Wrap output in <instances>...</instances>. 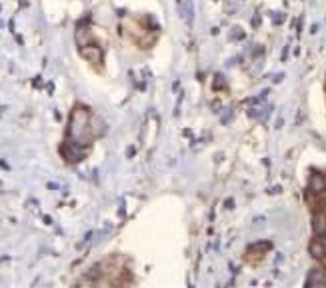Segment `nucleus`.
I'll use <instances>...</instances> for the list:
<instances>
[{
    "label": "nucleus",
    "instance_id": "obj_5",
    "mask_svg": "<svg viewBox=\"0 0 326 288\" xmlns=\"http://www.w3.org/2000/svg\"><path fill=\"white\" fill-rule=\"evenodd\" d=\"M312 228H314V232L316 234H320V236H324V230H326V214H314V218H312Z\"/></svg>",
    "mask_w": 326,
    "mask_h": 288
},
{
    "label": "nucleus",
    "instance_id": "obj_7",
    "mask_svg": "<svg viewBox=\"0 0 326 288\" xmlns=\"http://www.w3.org/2000/svg\"><path fill=\"white\" fill-rule=\"evenodd\" d=\"M214 80H216V82H214V86H216V88H222V86H224V78H222V76H218V74H216V76H214Z\"/></svg>",
    "mask_w": 326,
    "mask_h": 288
},
{
    "label": "nucleus",
    "instance_id": "obj_1",
    "mask_svg": "<svg viewBox=\"0 0 326 288\" xmlns=\"http://www.w3.org/2000/svg\"><path fill=\"white\" fill-rule=\"evenodd\" d=\"M68 136L72 138L74 144L86 146L90 142V116L84 108H76L72 112L70 126H68Z\"/></svg>",
    "mask_w": 326,
    "mask_h": 288
},
{
    "label": "nucleus",
    "instance_id": "obj_3",
    "mask_svg": "<svg viewBox=\"0 0 326 288\" xmlns=\"http://www.w3.org/2000/svg\"><path fill=\"white\" fill-rule=\"evenodd\" d=\"M306 286H326V274L318 268L310 270L308 278H306Z\"/></svg>",
    "mask_w": 326,
    "mask_h": 288
},
{
    "label": "nucleus",
    "instance_id": "obj_9",
    "mask_svg": "<svg viewBox=\"0 0 326 288\" xmlns=\"http://www.w3.org/2000/svg\"><path fill=\"white\" fill-rule=\"evenodd\" d=\"M324 236H326V230H324Z\"/></svg>",
    "mask_w": 326,
    "mask_h": 288
},
{
    "label": "nucleus",
    "instance_id": "obj_8",
    "mask_svg": "<svg viewBox=\"0 0 326 288\" xmlns=\"http://www.w3.org/2000/svg\"><path fill=\"white\" fill-rule=\"evenodd\" d=\"M322 202H324V206H326V190H322Z\"/></svg>",
    "mask_w": 326,
    "mask_h": 288
},
{
    "label": "nucleus",
    "instance_id": "obj_4",
    "mask_svg": "<svg viewBox=\"0 0 326 288\" xmlns=\"http://www.w3.org/2000/svg\"><path fill=\"white\" fill-rule=\"evenodd\" d=\"M308 250L314 258H324L326 256V240H312L310 246H308Z\"/></svg>",
    "mask_w": 326,
    "mask_h": 288
},
{
    "label": "nucleus",
    "instance_id": "obj_2",
    "mask_svg": "<svg viewBox=\"0 0 326 288\" xmlns=\"http://www.w3.org/2000/svg\"><path fill=\"white\" fill-rule=\"evenodd\" d=\"M80 54L92 64H100L102 62V48L96 44H84L80 46Z\"/></svg>",
    "mask_w": 326,
    "mask_h": 288
},
{
    "label": "nucleus",
    "instance_id": "obj_6",
    "mask_svg": "<svg viewBox=\"0 0 326 288\" xmlns=\"http://www.w3.org/2000/svg\"><path fill=\"white\" fill-rule=\"evenodd\" d=\"M308 188H310L312 192H318V194H320V192L324 190V178L318 176V174H314V176L310 178V182H308Z\"/></svg>",
    "mask_w": 326,
    "mask_h": 288
}]
</instances>
